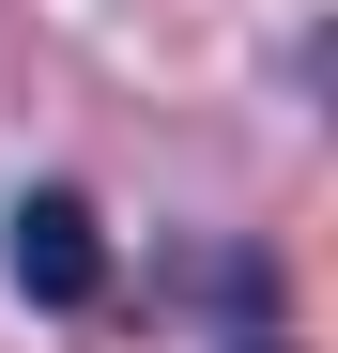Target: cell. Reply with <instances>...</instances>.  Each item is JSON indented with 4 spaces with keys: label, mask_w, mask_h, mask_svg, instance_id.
<instances>
[{
    "label": "cell",
    "mask_w": 338,
    "mask_h": 353,
    "mask_svg": "<svg viewBox=\"0 0 338 353\" xmlns=\"http://www.w3.org/2000/svg\"><path fill=\"white\" fill-rule=\"evenodd\" d=\"M0 261H16L31 307H92V292H108V230H92V200H77V185H31V200H16V230H0Z\"/></svg>",
    "instance_id": "1"
}]
</instances>
